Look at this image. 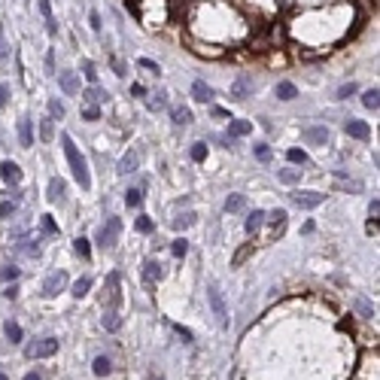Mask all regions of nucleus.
I'll use <instances>...</instances> for the list:
<instances>
[{"label":"nucleus","instance_id":"obj_39","mask_svg":"<svg viewBox=\"0 0 380 380\" xmlns=\"http://www.w3.org/2000/svg\"><path fill=\"white\" fill-rule=\"evenodd\" d=\"M82 70H85V79H88L91 85H98V70H94V64H91L88 58L82 61Z\"/></svg>","mask_w":380,"mask_h":380},{"label":"nucleus","instance_id":"obj_32","mask_svg":"<svg viewBox=\"0 0 380 380\" xmlns=\"http://www.w3.org/2000/svg\"><path fill=\"white\" fill-rule=\"evenodd\" d=\"M52 122H55V119H52V116H46V119H43V122H40V137H43V140H46V143H49V140H52V137H55V125H52Z\"/></svg>","mask_w":380,"mask_h":380},{"label":"nucleus","instance_id":"obj_57","mask_svg":"<svg viewBox=\"0 0 380 380\" xmlns=\"http://www.w3.org/2000/svg\"><path fill=\"white\" fill-rule=\"evenodd\" d=\"M131 94H137V98H140V94H146V88H143V85H131Z\"/></svg>","mask_w":380,"mask_h":380},{"label":"nucleus","instance_id":"obj_4","mask_svg":"<svg viewBox=\"0 0 380 380\" xmlns=\"http://www.w3.org/2000/svg\"><path fill=\"white\" fill-rule=\"evenodd\" d=\"M207 301H210V307H213L219 326H228V307H225V301H222V292H219L216 283H210V286H207Z\"/></svg>","mask_w":380,"mask_h":380},{"label":"nucleus","instance_id":"obj_42","mask_svg":"<svg viewBox=\"0 0 380 380\" xmlns=\"http://www.w3.org/2000/svg\"><path fill=\"white\" fill-rule=\"evenodd\" d=\"M207 158V146L204 143H192V161H204Z\"/></svg>","mask_w":380,"mask_h":380},{"label":"nucleus","instance_id":"obj_47","mask_svg":"<svg viewBox=\"0 0 380 380\" xmlns=\"http://www.w3.org/2000/svg\"><path fill=\"white\" fill-rule=\"evenodd\" d=\"M82 116H85L88 122H94V119H101V110H98V107H85V110H82Z\"/></svg>","mask_w":380,"mask_h":380},{"label":"nucleus","instance_id":"obj_1","mask_svg":"<svg viewBox=\"0 0 380 380\" xmlns=\"http://www.w3.org/2000/svg\"><path fill=\"white\" fill-rule=\"evenodd\" d=\"M61 146H64V155H67V164H70V170H73V179L85 188H91V173H88V161L82 158V152L76 149V143H73V137L70 134H61Z\"/></svg>","mask_w":380,"mask_h":380},{"label":"nucleus","instance_id":"obj_54","mask_svg":"<svg viewBox=\"0 0 380 380\" xmlns=\"http://www.w3.org/2000/svg\"><path fill=\"white\" fill-rule=\"evenodd\" d=\"M7 101H10V98H7V85H0V110L7 107Z\"/></svg>","mask_w":380,"mask_h":380},{"label":"nucleus","instance_id":"obj_21","mask_svg":"<svg viewBox=\"0 0 380 380\" xmlns=\"http://www.w3.org/2000/svg\"><path fill=\"white\" fill-rule=\"evenodd\" d=\"M46 198L49 201H64V179H58V176L49 179V195Z\"/></svg>","mask_w":380,"mask_h":380},{"label":"nucleus","instance_id":"obj_22","mask_svg":"<svg viewBox=\"0 0 380 380\" xmlns=\"http://www.w3.org/2000/svg\"><path fill=\"white\" fill-rule=\"evenodd\" d=\"M286 219H289V216H286V210H274V213H271V219H268V222H271L274 234H283V228H286Z\"/></svg>","mask_w":380,"mask_h":380},{"label":"nucleus","instance_id":"obj_37","mask_svg":"<svg viewBox=\"0 0 380 380\" xmlns=\"http://www.w3.org/2000/svg\"><path fill=\"white\" fill-rule=\"evenodd\" d=\"M0 280H4V283H16V280H19V268H16V265H7L4 271H0Z\"/></svg>","mask_w":380,"mask_h":380},{"label":"nucleus","instance_id":"obj_11","mask_svg":"<svg viewBox=\"0 0 380 380\" xmlns=\"http://www.w3.org/2000/svg\"><path fill=\"white\" fill-rule=\"evenodd\" d=\"M58 85H61V91L64 94H79L82 88H79V79H76V73H70V70H64V73H58Z\"/></svg>","mask_w":380,"mask_h":380},{"label":"nucleus","instance_id":"obj_6","mask_svg":"<svg viewBox=\"0 0 380 380\" xmlns=\"http://www.w3.org/2000/svg\"><path fill=\"white\" fill-rule=\"evenodd\" d=\"M292 201H295L301 210H316L320 204H326V195H323V192H295Z\"/></svg>","mask_w":380,"mask_h":380},{"label":"nucleus","instance_id":"obj_59","mask_svg":"<svg viewBox=\"0 0 380 380\" xmlns=\"http://www.w3.org/2000/svg\"><path fill=\"white\" fill-rule=\"evenodd\" d=\"M368 210H371V216H377V210H380V204H377V198H374V201L368 204Z\"/></svg>","mask_w":380,"mask_h":380},{"label":"nucleus","instance_id":"obj_3","mask_svg":"<svg viewBox=\"0 0 380 380\" xmlns=\"http://www.w3.org/2000/svg\"><path fill=\"white\" fill-rule=\"evenodd\" d=\"M119 231H122V219H119V216H110V219H107V225H101V228H98V237H94V240H98L101 246H116Z\"/></svg>","mask_w":380,"mask_h":380},{"label":"nucleus","instance_id":"obj_33","mask_svg":"<svg viewBox=\"0 0 380 380\" xmlns=\"http://www.w3.org/2000/svg\"><path fill=\"white\" fill-rule=\"evenodd\" d=\"M243 204H246V198H243V195H228L225 210H228V213H237V210H243Z\"/></svg>","mask_w":380,"mask_h":380},{"label":"nucleus","instance_id":"obj_19","mask_svg":"<svg viewBox=\"0 0 380 380\" xmlns=\"http://www.w3.org/2000/svg\"><path fill=\"white\" fill-rule=\"evenodd\" d=\"M274 91H277V98H280V101H292V98H298V88H295L292 82H277Z\"/></svg>","mask_w":380,"mask_h":380},{"label":"nucleus","instance_id":"obj_53","mask_svg":"<svg viewBox=\"0 0 380 380\" xmlns=\"http://www.w3.org/2000/svg\"><path fill=\"white\" fill-rule=\"evenodd\" d=\"M249 249H252V246H246V249H240V252H237V256H234V265H240V262H243V259H246V256H249Z\"/></svg>","mask_w":380,"mask_h":380},{"label":"nucleus","instance_id":"obj_16","mask_svg":"<svg viewBox=\"0 0 380 380\" xmlns=\"http://www.w3.org/2000/svg\"><path fill=\"white\" fill-rule=\"evenodd\" d=\"M262 225H265V210H252V213L246 216V222H243L246 234H256V231H259Z\"/></svg>","mask_w":380,"mask_h":380},{"label":"nucleus","instance_id":"obj_40","mask_svg":"<svg viewBox=\"0 0 380 380\" xmlns=\"http://www.w3.org/2000/svg\"><path fill=\"white\" fill-rule=\"evenodd\" d=\"M286 158H289L292 164H304V161H307V152H304V149H289Z\"/></svg>","mask_w":380,"mask_h":380},{"label":"nucleus","instance_id":"obj_9","mask_svg":"<svg viewBox=\"0 0 380 380\" xmlns=\"http://www.w3.org/2000/svg\"><path fill=\"white\" fill-rule=\"evenodd\" d=\"M161 277H164V268H161V262H155V259H146V262H143V280H146V286L158 283Z\"/></svg>","mask_w":380,"mask_h":380},{"label":"nucleus","instance_id":"obj_43","mask_svg":"<svg viewBox=\"0 0 380 380\" xmlns=\"http://www.w3.org/2000/svg\"><path fill=\"white\" fill-rule=\"evenodd\" d=\"M350 94H356V82H344V85L338 88V98H341V101H347Z\"/></svg>","mask_w":380,"mask_h":380},{"label":"nucleus","instance_id":"obj_10","mask_svg":"<svg viewBox=\"0 0 380 380\" xmlns=\"http://www.w3.org/2000/svg\"><path fill=\"white\" fill-rule=\"evenodd\" d=\"M37 10H40V16L46 19L49 37H55V34H58V22H55V16H52V0H37Z\"/></svg>","mask_w":380,"mask_h":380},{"label":"nucleus","instance_id":"obj_49","mask_svg":"<svg viewBox=\"0 0 380 380\" xmlns=\"http://www.w3.org/2000/svg\"><path fill=\"white\" fill-rule=\"evenodd\" d=\"M13 213H16V204H10V201L0 204V216H13Z\"/></svg>","mask_w":380,"mask_h":380},{"label":"nucleus","instance_id":"obj_58","mask_svg":"<svg viewBox=\"0 0 380 380\" xmlns=\"http://www.w3.org/2000/svg\"><path fill=\"white\" fill-rule=\"evenodd\" d=\"M213 116H219V119H225V116H228V110H222V107H213Z\"/></svg>","mask_w":380,"mask_h":380},{"label":"nucleus","instance_id":"obj_34","mask_svg":"<svg viewBox=\"0 0 380 380\" xmlns=\"http://www.w3.org/2000/svg\"><path fill=\"white\" fill-rule=\"evenodd\" d=\"M73 249H76L82 259H91V243H88L85 237H76V240H73Z\"/></svg>","mask_w":380,"mask_h":380},{"label":"nucleus","instance_id":"obj_30","mask_svg":"<svg viewBox=\"0 0 380 380\" xmlns=\"http://www.w3.org/2000/svg\"><path fill=\"white\" fill-rule=\"evenodd\" d=\"M195 219H198L195 213H179V216L173 219V228H176V231H185V228H192V225H195Z\"/></svg>","mask_w":380,"mask_h":380},{"label":"nucleus","instance_id":"obj_48","mask_svg":"<svg viewBox=\"0 0 380 380\" xmlns=\"http://www.w3.org/2000/svg\"><path fill=\"white\" fill-rule=\"evenodd\" d=\"M88 22H91L94 31H101V13H98V10H91V13H88Z\"/></svg>","mask_w":380,"mask_h":380},{"label":"nucleus","instance_id":"obj_25","mask_svg":"<svg viewBox=\"0 0 380 380\" xmlns=\"http://www.w3.org/2000/svg\"><path fill=\"white\" fill-rule=\"evenodd\" d=\"M91 371H94V374H98V377H107V374L113 371V362H110L107 356H98V359H94V362H91Z\"/></svg>","mask_w":380,"mask_h":380},{"label":"nucleus","instance_id":"obj_31","mask_svg":"<svg viewBox=\"0 0 380 380\" xmlns=\"http://www.w3.org/2000/svg\"><path fill=\"white\" fill-rule=\"evenodd\" d=\"M104 329H107V332H119V329H122V316H119L116 310H107V316H104Z\"/></svg>","mask_w":380,"mask_h":380},{"label":"nucleus","instance_id":"obj_18","mask_svg":"<svg viewBox=\"0 0 380 380\" xmlns=\"http://www.w3.org/2000/svg\"><path fill=\"white\" fill-rule=\"evenodd\" d=\"M249 91H252V82H249V76H240V79H237V82L231 85V94H234L237 101H243Z\"/></svg>","mask_w":380,"mask_h":380},{"label":"nucleus","instance_id":"obj_29","mask_svg":"<svg viewBox=\"0 0 380 380\" xmlns=\"http://www.w3.org/2000/svg\"><path fill=\"white\" fill-rule=\"evenodd\" d=\"M4 332H7V338H10V344H19V341H22V326H19L16 320H7V326H4Z\"/></svg>","mask_w":380,"mask_h":380},{"label":"nucleus","instance_id":"obj_20","mask_svg":"<svg viewBox=\"0 0 380 380\" xmlns=\"http://www.w3.org/2000/svg\"><path fill=\"white\" fill-rule=\"evenodd\" d=\"M19 140H22V146H34V128H31V119H22V122H19Z\"/></svg>","mask_w":380,"mask_h":380},{"label":"nucleus","instance_id":"obj_60","mask_svg":"<svg viewBox=\"0 0 380 380\" xmlns=\"http://www.w3.org/2000/svg\"><path fill=\"white\" fill-rule=\"evenodd\" d=\"M22 380H40V374H37V371H31V374H25Z\"/></svg>","mask_w":380,"mask_h":380},{"label":"nucleus","instance_id":"obj_26","mask_svg":"<svg viewBox=\"0 0 380 380\" xmlns=\"http://www.w3.org/2000/svg\"><path fill=\"white\" fill-rule=\"evenodd\" d=\"M362 104H365V110H374V113H377V107H380V91H377V88H368V91L362 94Z\"/></svg>","mask_w":380,"mask_h":380},{"label":"nucleus","instance_id":"obj_56","mask_svg":"<svg viewBox=\"0 0 380 380\" xmlns=\"http://www.w3.org/2000/svg\"><path fill=\"white\" fill-rule=\"evenodd\" d=\"M10 55V49H7V43H4V34H0V58H7Z\"/></svg>","mask_w":380,"mask_h":380},{"label":"nucleus","instance_id":"obj_2","mask_svg":"<svg viewBox=\"0 0 380 380\" xmlns=\"http://www.w3.org/2000/svg\"><path fill=\"white\" fill-rule=\"evenodd\" d=\"M55 353H58V341H55V338H40V341H34V344L25 347V356H28V359H49V356H55Z\"/></svg>","mask_w":380,"mask_h":380},{"label":"nucleus","instance_id":"obj_13","mask_svg":"<svg viewBox=\"0 0 380 380\" xmlns=\"http://www.w3.org/2000/svg\"><path fill=\"white\" fill-rule=\"evenodd\" d=\"M192 98H195L198 104H210V101H213V88H210L204 79H195V82H192Z\"/></svg>","mask_w":380,"mask_h":380},{"label":"nucleus","instance_id":"obj_45","mask_svg":"<svg viewBox=\"0 0 380 380\" xmlns=\"http://www.w3.org/2000/svg\"><path fill=\"white\" fill-rule=\"evenodd\" d=\"M256 158H259L262 164L271 161V149H268V143H259V146H256Z\"/></svg>","mask_w":380,"mask_h":380},{"label":"nucleus","instance_id":"obj_15","mask_svg":"<svg viewBox=\"0 0 380 380\" xmlns=\"http://www.w3.org/2000/svg\"><path fill=\"white\" fill-rule=\"evenodd\" d=\"M137 164H140V149H128L125 158L119 161V173H131V170H137Z\"/></svg>","mask_w":380,"mask_h":380},{"label":"nucleus","instance_id":"obj_24","mask_svg":"<svg viewBox=\"0 0 380 380\" xmlns=\"http://www.w3.org/2000/svg\"><path fill=\"white\" fill-rule=\"evenodd\" d=\"M170 119H173L176 125H192V110H188V107H173V110H170Z\"/></svg>","mask_w":380,"mask_h":380},{"label":"nucleus","instance_id":"obj_61","mask_svg":"<svg viewBox=\"0 0 380 380\" xmlns=\"http://www.w3.org/2000/svg\"><path fill=\"white\" fill-rule=\"evenodd\" d=\"M0 380H10V377H7V374H4V371H0Z\"/></svg>","mask_w":380,"mask_h":380},{"label":"nucleus","instance_id":"obj_46","mask_svg":"<svg viewBox=\"0 0 380 380\" xmlns=\"http://www.w3.org/2000/svg\"><path fill=\"white\" fill-rule=\"evenodd\" d=\"M40 219H43V231H46V234H58V225H55V219H52L49 213L40 216Z\"/></svg>","mask_w":380,"mask_h":380},{"label":"nucleus","instance_id":"obj_51","mask_svg":"<svg viewBox=\"0 0 380 380\" xmlns=\"http://www.w3.org/2000/svg\"><path fill=\"white\" fill-rule=\"evenodd\" d=\"M149 110H164V98H161V94H155V98L149 101Z\"/></svg>","mask_w":380,"mask_h":380},{"label":"nucleus","instance_id":"obj_35","mask_svg":"<svg viewBox=\"0 0 380 380\" xmlns=\"http://www.w3.org/2000/svg\"><path fill=\"white\" fill-rule=\"evenodd\" d=\"M170 252H173L176 259H182V256L188 252V240H185V237H176V240L170 243Z\"/></svg>","mask_w":380,"mask_h":380},{"label":"nucleus","instance_id":"obj_27","mask_svg":"<svg viewBox=\"0 0 380 380\" xmlns=\"http://www.w3.org/2000/svg\"><path fill=\"white\" fill-rule=\"evenodd\" d=\"M277 179H280V182H286V185H295V182L301 179V170H292V167H283V170H277Z\"/></svg>","mask_w":380,"mask_h":380},{"label":"nucleus","instance_id":"obj_52","mask_svg":"<svg viewBox=\"0 0 380 380\" xmlns=\"http://www.w3.org/2000/svg\"><path fill=\"white\" fill-rule=\"evenodd\" d=\"M46 70H49V73H55V55H52V52L46 55Z\"/></svg>","mask_w":380,"mask_h":380},{"label":"nucleus","instance_id":"obj_36","mask_svg":"<svg viewBox=\"0 0 380 380\" xmlns=\"http://www.w3.org/2000/svg\"><path fill=\"white\" fill-rule=\"evenodd\" d=\"M140 201H143V195H140V188H128L125 192V204L134 210V207H140Z\"/></svg>","mask_w":380,"mask_h":380},{"label":"nucleus","instance_id":"obj_5","mask_svg":"<svg viewBox=\"0 0 380 380\" xmlns=\"http://www.w3.org/2000/svg\"><path fill=\"white\" fill-rule=\"evenodd\" d=\"M64 286H67V274H64V271H55V274H49V277L43 280V295H46V298H55Z\"/></svg>","mask_w":380,"mask_h":380},{"label":"nucleus","instance_id":"obj_41","mask_svg":"<svg viewBox=\"0 0 380 380\" xmlns=\"http://www.w3.org/2000/svg\"><path fill=\"white\" fill-rule=\"evenodd\" d=\"M49 116L52 119H64V104L61 101H49Z\"/></svg>","mask_w":380,"mask_h":380},{"label":"nucleus","instance_id":"obj_44","mask_svg":"<svg viewBox=\"0 0 380 380\" xmlns=\"http://www.w3.org/2000/svg\"><path fill=\"white\" fill-rule=\"evenodd\" d=\"M137 64H140V67H143V70H152V73H155V76H158V73H161V67H158V64H155V61H152V58H137Z\"/></svg>","mask_w":380,"mask_h":380},{"label":"nucleus","instance_id":"obj_28","mask_svg":"<svg viewBox=\"0 0 380 380\" xmlns=\"http://www.w3.org/2000/svg\"><path fill=\"white\" fill-rule=\"evenodd\" d=\"M88 289H91V277H79V280L73 283V298H85Z\"/></svg>","mask_w":380,"mask_h":380},{"label":"nucleus","instance_id":"obj_17","mask_svg":"<svg viewBox=\"0 0 380 380\" xmlns=\"http://www.w3.org/2000/svg\"><path fill=\"white\" fill-rule=\"evenodd\" d=\"M82 101H85L88 107H98L101 101H107V94H104L98 85H91V88H85V91H82Z\"/></svg>","mask_w":380,"mask_h":380},{"label":"nucleus","instance_id":"obj_14","mask_svg":"<svg viewBox=\"0 0 380 380\" xmlns=\"http://www.w3.org/2000/svg\"><path fill=\"white\" fill-rule=\"evenodd\" d=\"M344 131H347L350 137H356V140H368V137H371L368 122H359V119H350V122L344 125Z\"/></svg>","mask_w":380,"mask_h":380},{"label":"nucleus","instance_id":"obj_23","mask_svg":"<svg viewBox=\"0 0 380 380\" xmlns=\"http://www.w3.org/2000/svg\"><path fill=\"white\" fill-rule=\"evenodd\" d=\"M252 131V122H228V137H246Z\"/></svg>","mask_w":380,"mask_h":380},{"label":"nucleus","instance_id":"obj_38","mask_svg":"<svg viewBox=\"0 0 380 380\" xmlns=\"http://www.w3.org/2000/svg\"><path fill=\"white\" fill-rule=\"evenodd\" d=\"M137 231H140V234H152V231H155V222H152L149 216H140V219H137Z\"/></svg>","mask_w":380,"mask_h":380},{"label":"nucleus","instance_id":"obj_12","mask_svg":"<svg viewBox=\"0 0 380 380\" xmlns=\"http://www.w3.org/2000/svg\"><path fill=\"white\" fill-rule=\"evenodd\" d=\"M301 137H304L307 143L320 146V143H326V140H329V128H326V125H310V128H304V131H301Z\"/></svg>","mask_w":380,"mask_h":380},{"label":"nucleus","instance_id":"obj_7","mask_svg":"<svg viewBox=\"0 0 380 380\" xmlns=\"http://www.w3.org/2000/svg\"><path fill=\"white\" fill-rule=\"evenodd\" d=\"M119 283H122V277H119V271H113V274L107 277V307H110V310H116V307H119V301H122Z\"/></svg>","mask_w":380,"mask_h":380},{"label":"nucleus","instance_id":"obj_50","mask_svg":"<svg viewBox=\"0 0 380 380\" xmlns=\"http://www.w3.org/2000/svg\"><path fill=\"white\" fill-rule=\"evenodd\" d=\"M173 329H176V335H179L185 344H192V332H188V329H182V326H173Z\"/></svg>","mask_w":380,"mask_h":380},{"label":"nucleus","instance_id":"obj_8","mask_svg":"<svg viewBox=\"0 0 380 380\" xmlns=\"http://www.w3.org/2000/svg\"><path fill=\"white\" fill-rule=\"evenodd\" d=\"M0 179H4L7 185H19L22 182V167L16 164V161H0Z\"/></svg>","mask_w":380,"mask_h":380},{"label":"nucleus","instance_id":"obj_55","mask_svg":"<svg viewBox=\"0 0 380 380\" xmlns=\"http://www.w3.org/2000/svg\"><path fill=\"white\" fill-rule=\"evenodd\" d=\"M110 61H113V67H116V73H119V76H125V67H122V61H119V58H110Z\"/></svg>","mask_w":380,"mask_h":380}]
</instances>
